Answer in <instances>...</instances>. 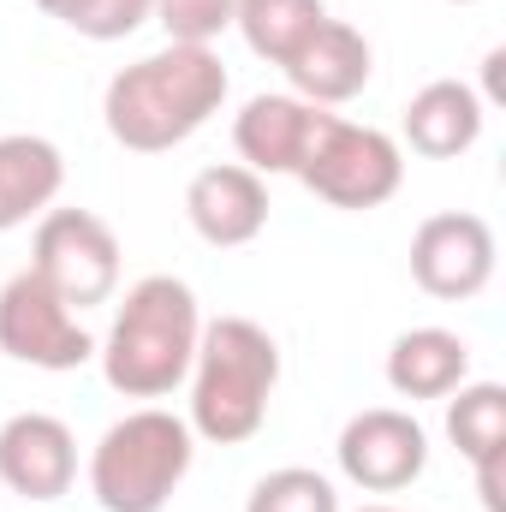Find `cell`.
<instances>
[{
    "mask_svg": "<svg viewBox=\"0 0 506 512\" xmlns=\"http://www.w3.org/2000/svg\"><path fill=\"white\" fill-rule=\"evenodd\" d=\"M227 90H233V78L215 48L167 42L108 78L102 126L131 155H167L227 108Z\"/></svg>",
    "mask_w": 506,
    "mask_h": 512,
    "instance_id": "obj_1",
    "label": "cell"
},
{
    "mask_svg": "<svg viewBox=\"0 0 506 512\" xmlns=\"http://www.w3.org/2000/svg\"><path fill=\"white\" fill-rule=\"evenodd\" d=\"M191 435L209 447H245L268 423V399L280 387V346L251 316H215L197 334L191 358Z\"/></svg>",
    "mask_w": 506,
    "mask_h": 512,
    "instance_id": "obj_2",
    "label": "cell"
},
{
    "mask_svg": "<svg viewBox=\"0 0 506 512\" xmlns=\"http://www.w3.org/2000/svg\"><path fill=\"white\" fill-rule=\"evenodd\" d=\"M197 334H203L197 292L179 274H143L126 292L108 340L96 346L102 376L126 399H167L173 387L191 376Z\"/></svg>",
    "mask_w": 506,
    "mask_h": 512,
    "instance_id": "obj_3",
    "label": "cell"
},
{
    "mask_svg": "<svg viewBox=\"0 0 506 512\" xmlns=\"http://www.w3.org/2000/svg\"><path fill=\"white\" fill-rule=\"evenodd\" d=\"M197 435L185 417L143 405L102 429L90 447V495L102 512H161L191 477Z\"/></svg>",
    "mask_w": 506,
    "mask_h": 512,
    "instance_id": "obj_4",
    "label": "cell"
},
{
    "mask_svg": "<svg viewBox=\"0 0 506 512\" xmlns=\"http://www.w3.org/2000/svg\"><path fill=\"white\" fill-rule=\"evenodd\" d=\"M310 197H322L328 209H346V215H364L381 209L387 197H399L405 185V149L376 126H358V120H340L322 108V120L304 143V161L292 173Z\"/></svg>",
    "mask_w": 506,
    "mask_h": 512,
    "instance_id": "obj_5",
    "label": "cell"
},
{
    "mask_svg": "<svg viewBox=\"0 0 506 512\" xmlns=\"http://www.w3.org/2000/svg\"><path fill=\"white\" fill-rule=\"evenodd\" d=\"M0 352L12 364L60 376V370H84L96 358V340L78 322V310L36 268H24L0 286Z\"/></svg>",
    "mask_w": 506,
    "mask_h": 512,
    "instance_id": "obj_6",
    "label": "cell"
},
{
    "mask_svg": "<svg viewBox=\"0 0 506 512\" xmlns=\"http://www.w3.org/2000/svg\"><path fill=\"white\" fill-rule=\"evenodd\" d=\"M30 268L72 304H108L120 286V239L96 209H48L30 239Z\"/></svg>",
    "mask_w": 506,
    "mask_h": 512,
    "instance_id": "obj_7",
    "label": "cell"
},
{
    "mask_svg": "<svg viewBox=\"0 0 506 512\" xmlns=\"http://www.w3.org/2000/svg\"><path fill=\"white\" fill-rule=\"evenodd\" d=\"M340 477L364 495H399L429 471V429L399 411V405H370L358 417H346L340 441H334Z\"/></svg>",
    "mask_w": 506,
    "mask_h": 512,
    "instance_id": "obj_8",
    "label": "cell"
},
{
    "mask_svg": "<svg viewBox=\"0 0 506 512\" xmlns=\"http://www.w3.org/2000/svg\"><path fill=\"white\" fill-rule=\"evenodd\" d=\"M495 256V227L483 215L441 209L411 233V280L441 304H465L495 280Z\"/></svg>",
    "mask_w": 506,
    "mask_h": 512,
    "instance_id": "obj_9",
    "label": "cell"
},
{
    "mask_svg": "<svg viewBox=\"0 0 506 512\" xmlns=\"http://www.w3.org/2000/svg\"><path fill=\"white\" fill-rule=\"evenodd\" d=\"M78 483V441L54 411H18L0 423V489L18 501H60Z\"/></svg>",
    "mask_w": 506,
    "mask_h": 512,
    "instance_id": "obj_10",
    "label": "cell"
},
{
    "mask_svg": "<svg viewBox=\"0 0 506 512\" xmlns=\"http://www.w3.org/2000/svg\"><path fill=\"white\" fill-rule=\"evenodd\" d=\"M185 215H191V233L203 245L239 251V245L262 239V227H268V179L239 167V161H215V167L191 173Z\"/></svg>",
    "mask_w": 506,
    "mask_h": 512,
    "instance_id": "obj_11",
    "label": "cell"
},
{
    "mask_svg": "<svg viewBox=\"0 0 506 512\" xmlns=\"http://www.w3.org/2000/svg\"><path fill=\"white\" fill-rule=\"evenodd\" d=\"M280 72H286V84H292L298 102H310V108H340V102L364 96V84L376 78V48H370V36H364L358 24L322 18L316 36H310Z\"/></svg>",
    "mask_w": 506,
    "mask_h": 512,
    "instance_id": "obj_12",
    "label": "cell"
},
{
    "mask_svg": "<svg viewBox=\"0 0 506 512\" xmlns=\"http://www.w3.org/2000/svg\"><path fill=\"white\" fill-rule=\"evenodd\" d=\"M489 126V108L471 84L459 78H435L423 84L405 114H399V131H405V149L423 155V161H459L465 149H477V137Z\"/></svg>",
    "mask_w": 506,
    "mask_h": 512,
    "instance_id": "obj_13",
    "label": "cell"
},
{
    "mask_svg": "<svg viewBox=\"0 0 506 512\" xmlns=\"http://www.w3.org/2000/svg\"><path fill=\"white\" fill-rule=\"evenodd\" d=\"M322 120V108L298 102L292 90H274V96H251L233 120V149H239V167H251L262 179L274 173H298L304 161V143Z\"/></svg>",
    "mask_w": 506,
    "mask_h": 512,
    "instance_id": "obj_14",
    "label": "cell"
},
{
    "mask_svg": "<svg viewBox=\"0 0 506 512\" xmlns=\"http://www.w3.org/2000/svg\"><path fill=\"white\" fill-rule=\"evenodd\" d=\"M66 185V155L36 137V131H6L0 137V233L30 227L54 209Z\"/></svg>",
    "mask_w": 506,
    "mask_h": 512,
    "instance_id": "obj_15",
    "label": "cell"
},
{
    "mask_svg": "<svg viewBox=\"0 0 506 512\" xmlns=\"http://www.w3.org/2000/svg\"><path fill=\"white\" fill-rule=\"evenodd\" d=\"M459 382H471V346L453 328H405L387 346V387L399 399H447Z\"/></svg>",
    "mask_w": 506,
    "mask_h": 512,
    "instance_id": "obj_16",
    "label": "cell"
},
{
    "mask_svg": "<svg viewBox=\"0 0 506 512\" xmlns=\"http://www.w3.org/2000/svg\"><path fill=\"white\" fill-rule=\"evenodd\" d=\"M322 18H328L322 0H239L233 6V30L245 36V48H251L256 60H268V66H286L316 36Z\"/></svg>",
    "mask_w": 506,
    "mask_h": 512,
    "instance_id": "obj_17",
    "label": "cell"
},
{
    "mask_svg": "<svg viewBox=\"0 0 506 512\" xmlns=\"http://www.w3.org/2000/svg\"><path fill=\"white\" fill-rule=\"evenodd\" d=\"M447 441L477 465L506 459V387L501 382H459L447 393Z\"/></svg>",
    "mask_w": 506,
    "mask_h": 512,
    "instance_id": "obj_18",
    "label": "cell"
},
{
    "mask_svg": "<svg viewBox=\"0 0 506 512\" xmlns=\"http://www.w3.org/2000/svg\"><path fill=\"white\" fill-rule=\"evenodd\" d=\"M54 24L90 36V42H126L149 24V6L155 0H36Z\"/></svg>",
    "mask_w": 506,
    "mask_h": 512,
    "instance_id": "obj_19",
    "label": "cell"
},
{
    "mask_svg": "<svg viewBox=\"0 0 506 512\" xmlns=\"http://www.w3.org/2000/svg\"><path fill=\"white\" fill-rule=\"evenodd\" d=\"M245 512H340V489L310 465H280V471L256 477Z\"/></svg>",
    "mask_w": 506,
    "mask_h": 512,
    "instance_id": "obj_20",
    "label": "cell"
},
{
    "mask_svg": "<svg viewBox=\"0 0 506 512\" xmlns=\"http://www.w3.org/2000/svg\"><path fill=\"white\" fill-rule=\"evenodd\" d=\"M233 6H239V0H155L149 18L167 30V42L209 48L221 30H233Z\"/></svg>",
    "mask_w": 506,
    "mask_h": 512,
    "instance_id": "obj_21",
    "label": "cell"
},
{
    "mask_svg": "<svg viewBox=\"0 0 506 512\" xmlns=\"http://www.w3.org/2000/svg\"><path fill=\"white\" fill-rule=\"evenodd\" d=\"M501 66H506V48H489L483 54V108H501Z\"/></svg>",
    "mask_w": 506,
    "mask_h": 512,
    "instance_id": "obj_22",
    "label": "cell"
},
{
    "mask_svg": "<svg viewBox=\"0 0 506 512\" xmlns=\"http://www.w3.org/2000/svg\"><path fill=\"white\" fill-rule=\"evenodd\" d=\"M358 512H399V507H358Z\"/></svg>",
    "mask_w": 506,
    "mask_h": 512,
    "instance_id": "obj_23",
    "label": "cell"
},
{
    "mask_svg": "<svg viewBox=\"0 0 506 512\" xmlns=\"http://www.w3.org/2000/svg\"><path fill=\"white\" fill-rule=\"evenodd\" d=\"M447 6H477V0H447Z\"/></svg>",
    "mask_w": 506,
    "mask_h": 512,
    "instance_id": "obj_24",
    "label": "cell"
}]
</instances>
